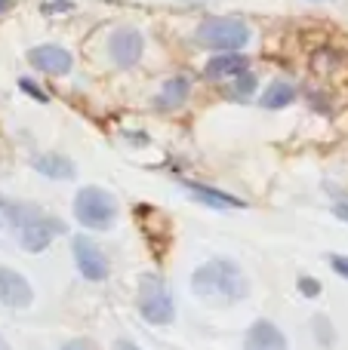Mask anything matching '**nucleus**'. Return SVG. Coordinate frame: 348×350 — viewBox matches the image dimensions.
Here are the masks:
<instances>
[{
  "label": "nucleus",
  "instance_id": "nucleus-19",
  "mask_svg": "<svg viewBox=\"0 0 348 350\" xmlns=\"http://www.w3.org/2000/svg\"><path fill=\"white\" fill-rule=\"evenodd\" d=\"M296 286H299V292L306 298H318L321 295V283L314 277H299V283H296Z\"/></svg>",
  "mask_w": 348,
  "mask_h": 350
},
{
  "label": "nucleus",
  "instance_id": "nucleus-13",
  "mask_svg": "<svg viewBox=\"0 0 348 350\" xmlns=\"http://www.w3.org/2000/svg\"><path fill=\"white\" fill-rule=\"evenodd\" d=\"M185 191L191 193V197H197L201 203L213 206V209H244V200L234 197V193L228 191H219V187H210V185H201V181H182Z\"/></svg>",
  "mask_w": 348,
  "mask_h": 350
},
{
  "label": "nucleus",
  "instance_id": "nucleus-3",
  "mask_svg": "<svg viewBox=\"0 0 348 350\" xmlns=\"http://www.w3.org/2000/svg\"><path fill=\"white\" fill-rule=\"evenodd\" d=\"M117 197L99 185H86L74 193V218L86 230H111L117 221Z\"/></svg>",
  "mask_w": 348,
  "mask_h": 350
},
{
  "label": "nucleus",
  "instance_id": "nucleus-9",
  "mask_svg": "<svg viewBox=\"0 0 348 350\" xmlns=\"http://www.w3.org/2000/svg\"><path fill=\"white\" fill-rule=\"evenodd\" d=\"M31 301H34V289L25 280V273L0 265V304L12 310H25V308H31Z\"/></svg>",
  "mask_w": 348,
  "mask_h": 350
},
{
  "label": "nucleus",
  "instance_id": "nucleus-11",
  "mask_svg": "<svg viewBox=\"0 0 348 350\" xmlns=\"http://www.w3.org/2000/svg\"><path fill=\"white\" fill-rule=\"evenodd\" d=\"M250 71V59H247L240 49H232V53H216L213 59L203 65V77L207 80H234L238 74Z\"/></svg>",
  "mask_w": 348,
  "mask_h": 350
},
{
  "label": "nucleus",
  "instance_id": "nucleus-17",
  "mask_svg": "<svg viewBox=\"0 0 348 350\" xmlns=\"http://www.w3.org/2000/svg\"><path fill=\"white\" fill-rule=\"evenodd\" d=\"M314 338H318V345H324V347H330L333 341H336V335H333V326H330V320L327 317H314Z\"/></svg>",
  "mask_w": 348,
  "mask_h": 350
},
{
  "label": "nucleus",
  "instance_id": "nucleus-14",
  "mask_svg": "<svg viewBox=\"0 0 348 350\" xmlns=\"http://www.w3.org/2000/svg\"><path fill=\"white\" fill-rule=\"evenodd\" d=\"M31 166H34L40 175L55 178V181H71L74 175H77L74 160H68L65 154H34V157H31Z\"/></svg>",
  "mask_w": 348,
  "mask_h": 350
},
{
  "label": "nucleus",
  "instance_id": "nucleus-20",
  "mask_svg": "<svg viewBox=\"0 0 348 350\" xmlns=\"http://www.w3.org/2000/svg\"><path fill=\"white\" fill-rule=\"evenodd\" d=\"M71 10H74L71 0H49V3H43L47 16H59V12H71Z\"/></svg>",
  "mask_w": 348,
  "mask_h": 350
},
{
  "label": "nucleus",
  "instance_id": "nucleus-2",
  "mask_svg": "<svg viewBox=\"0 0 348 350\" xmlns=\"http://www.w3.org/2000/svg\"><path fill=\"white\" fill-rule=\"evenodd\" d=\"M195 40L203 49H213V53H232V49H244L253 40V28L244 18L234 16H210L197 25Z\"/></svg>",
  "mask_w": 348,
  "mask_h": 350
},
{
  "label": "nucleus",
  "instance_id": "nucleus-23",
  "mask_svg": "<svg viewBox=\"0 0 348 350\" xmlns=\"http://www.w3.org/2000/svg\"><path fill=\"white\" fill-rule=\"evenodd\" d=\"M114 350H142V347L133 345V341H114Z\"/></svg>",
  "mask_w": 348,
  "mask_h": 350
},
{
  "label": "nucleus",
  "instance_id": "nucleus-25",
  "mask_svg": "<svg viewBox=\"0 0 348 350\" xmlns=\"http://www.w3.org/2000/svg\"><path fill=\"white\" fill-rule=\"evenodd\" d=\"M10 6H12V0H0V16H3V12L10 10Z\"/></svg>",
  "mask_w": 348,
  "mask_h": 350
},
{
  "label": "nucleus",
  "instance_id": "nucleus-16",
  "mask_svg": "<svg viewBox=\"0 0 348 350\" xmlns=\"http://www.w3.org/2000/svg\"><path fill=\"white\" fill-rule=\"evenodd\" d=\"M256 86H259V80H256V74L253 71H244V74H238L234 77V86H232V96L234 98H253V92H256Z\"/></svg>",
  "mask_w": 348,
  "mask_h": 350
},
{
  "label": "nucleus",
  "instance_id": "nucleus-22",
  "mask_svg": "<svg viewBox=\"0 0 348 350\" xmlns=\"http://www.w3.org/2000/svg\"><path fill=\"white\" fill-rule=\"evenodd\" d=\"M333 215L343 218V221H348V203H336V206H333Z\"/></svg>",
  "mask_w": 348,
  "mask_h": 350
},
{
  "label": "nucleus",
  "instance_id": "nucleus-26",
  "mask_svg": "<svg viewBox=\"0 0 348 350\" xmlns=\"http://www.w3.org/2000/svg\"><path fill=\"white\" fill-rule=\"evenodd\" d=\"M0 350H10V341H6L3 335H0Z\"/></svg>",
  "mask_w": 348,
  "mask_h": 350
},
{
  "label": "nucleus",
  "instance_id": "nucleus-1",
  "mask_svg": "<svg viewBox=\"0 0 348 350\" xmlns=\"http://www.w3.org/2000/svg\"><path fill=\"white\" fill-rule=\"evenodd\" d=\"M191 292L213 308H232L250 295V280L234 258H207L191 273Z\"/></svg>",
  "mask_w": 348,
  "mask_h": 350
},
{
  "label": "nucleus",
  "instance_id": "nucleus-21",
  "mask_svg": "<svg viewBox=\"0 0 348 350\" xmlns=\"http://www.w3.org/2000/svg\"><path fill=\"white\" fill-rule=\"evenodd\" d=\"M330 267L348 283V255H336V252H333V255H330Z\"/></svg>",
  "mask_w": 348,
  "mask_h": 350
},
{
  "label": "nucleus",
  "instance_id": "nucleus-12",
  "mask_svg": "<svg viewBox=\"0 0 348 350\" xmlns=\"http://www.w3.org/2000/svg\"><path fill=\"white\" fill-rule=\"evenodd\" d=\"M191 96V80L185 77V74H176V77H170L164 86H160L158 98H154V108L158 111H179L185 102H188Z\"/></svg>",
  "mask_w": 348,
  "mask_h": 350
},
{
  "label": "nucleus",
  "instance_id": "nucleus-5",
  "mask_svg": "<svg viewBox=\"0 0 348 350\" xmlns=\"http://www.w3.org/2000/svg\"><path fill=\"white\" fill-rule=\"evenodd\" d=\"M71 255H74V265H77L80 277L90 280V283H102L108 280L111 265L105 258V252L99 249V243L86 234H74L71 237Z\"/></svg>",
  "mask_w": 348,
  "mask_h": 350
},
{
  "label": "nucleus",
  "instance_id": "nucleus-4",
  "mask_svg": "<svg viewBox=\"0 0 348 350\" xmlns=\"http://www.w3.org/2000/svg\"><path fill=\"white\" fill-rule=\"evenodd\" d=\"M136 304H139V317L145 323H151V326H170L176 320V304H173L164 280L154 277V273H145L139 280V298H136Z\"/></svg>",
  "mask_w": 348,
  "mask_h": 350
},
{
  "label": "nucleus",
  "instance_id": "nucleus-7",
  "mask_svg": "<svg viewBox=\"0 0 348 350\" xmlns=\"http://www.w3.org/2000/svg\"><path fill=\"white\" fill-rule=\"evenodd\" d=\"M59 234H65V221L47 215V212H37L28 224H22V228L16 230L18 246H22L25 252H43Z\"/></svg>",
  "mask_w": 348,
  "mask_h": 350
},
{
  "label": "nucleus",
  "instance_id": "nucleus-24",
  "mask_svg": "<svg viewBox=\"0 0 348 350\" xmlns=\"http://www.w3.org/2000/svg\"><path fill=\"white\" fill-rule=\"evenodd\" d=\"M62 350H90V347L84 341H68V345H62Z\"/></svg>",
  "mask_w": 348,
  "mask_h": 350
},
{
  "label": "nucleus",
  "instance_id": "nucleus-10",
  "mask_svg": "<svg viewBox=\"0 0 348 350\" xmlns=\"http://www.w3.org/2000/svg\"><path fill=\"white\" fill-rule=\"evenodd\" d=\"M244 350H290V345L271 320H256L244 335Z\"/></svg>",
  "mask_w": 348,
  "mask_h": 350
},
{
  "label": "nucleus",
  "instance_id": "nucleus-18",
  "mask_svg": "<svg viewBox=\"0 0 348 350\" xmlns=\"http://www.w3.org/2000/svg\"><path fill=\"white\" fill-rule=\"evenodd\" d=\"M18 90H22L25 96H31L34 102H49V92H43L31 77H18Z\"/></svg>",
  "mask_w": 348,
  "mask_h": 350
},
{
  "label": "nucleus",
  "instance_id": "nucleus-27",
  "mask_svg": "<svg viewBox=\"0 0 348 350\" xmlns=\"http://www.w3.org/2000/svg\"><path fill=\"white\" fill-rule=\"evenodd\" d=\"M314 3H327V0H314Z\"/></svg>",
  "mask_w": 348,
  "mask_h": 350
},
{
  "label": "nucleus",
  "instance_id": "nucleus-6",
  "mask_svg": "<svg viewBox=\"0 0 348 350\" xmlns=\"http://www.w3.org/2000/svg\"><path fill=\"white\" fill-rule=\"evenodd\" d=\"M105 53H108L114 68H123V71L136 68L142 62V53H145V37H142L139 28H129V25L114 28L108 43H105Z\"/></svg>",
  "mask_w": 348,
  "mask_h": 350
},
{
  "label": "nucleus",
  "instance_id": "nucleus-15",
  "mask_svg": "<svg viewBox=\"0 0 348 350\" xmlns=\"http://www.w3.org/2000/svg\"><path fill=\"white\" fill-rule=\"evenodd\" d=\"M296 96H299V90H296L293 83L275 80V83L265 86V92L259 96V105H262L265 111H281V108H290V105L296 102Z\"/></svg>",
  "mask_w": 348,
  "mask_h": 350
},
{
  "label": "nucleus",
  "instance_id": "nucleus-8",
  "mask_svg": "<svg viewBox=\"0 0 348 350\" xmlns=\"http://www.w3.org/2000/svg\"><path fill=\"white\" fill-rule=\"evenodd\" d=\"M28 65L49 77H65L74 68V55L59 43H40V46L28 49Z\"/></svg>",
  "mask_w": 348,
  "mask_h": 350
}]
</instances>
